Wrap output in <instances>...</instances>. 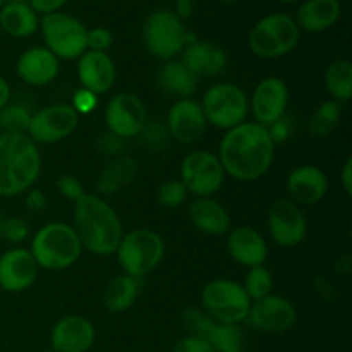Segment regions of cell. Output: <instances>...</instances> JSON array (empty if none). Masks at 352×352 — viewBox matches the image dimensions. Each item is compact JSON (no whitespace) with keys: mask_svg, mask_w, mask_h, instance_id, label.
Returning a JSON list of instances; mask_svg holds the SVG:
<instances>
[{"mask_svg":"<svg viewBox=\"0 0 352 352\" xmlns=\"http://www.w3.org/2000/svg\"><path fill=\"white\" fill-rule=\"evenodd\" d=\"M217 157L226 175L241 182H253L270 170L275 143L268 127L258 122H243L223 134Z\"/></svg>","mask_w":352,"mask_h":352,"instance_id":"cell-1","label":"cell"},{"mask_svg":"<svg viewBox=\"0 0 352 352\" xmlns=\"http://www.w3.org/2000/svg\"><path fill=\"white\" fill-rule=\"evenodd\" d=\"M72 229L82 250L98 256L116 253L124 236L117 212L98 195H85L74 203Z\"/></svg>","mask_w":352,"mask_h":352,"instance_id":"cell-2","label":"cell"},{"mask_svg":"<svg viewBox=\"0 0 352 352\" xmlns=\"http://www.w3.org/2000/svg\"><path fill=\"white\" fill-rule=\"evenodd\" d=\"M41 155L28 134H0V196L12 198L33 188Z\"/></svg>","mask_w":352,"mask_h":352,"instance_id":"cell-3","label":"cell"},{"mask_svg":"<svg viewBox=\"0 0 352 352\" xmlns=\"http://www.w3.org/2000/svg\"><path fill=\"white\" fill-rule=\"evenodd\" d=\"M30 253L45 270H65L79 260L82 246L69 223L52 222L40 227L31 241Z\"/></svg>","mask_w":352,"mask_h":352,"instance_id":"cell-4","label":"cell"},{"mask_svg":"<svg viewBox=\"0 0 352 352\" xmlns=\"http://www.w3.org/2000/svg\"><path fill=\"white\" fill-rule=\"evenodd\" d=\"M301 40V30L294 17L284 12H274L261 17L250 31L248 45L256 57L280 58L291 54Z\"/></svg>","mask_w":352,"mask_h":352,"instance_id":"cell-5","label":"cell"},{"mask_svg":"<svg viewBox=\"0 0 352 352\" xmlns=\"http://www.w3.org/2000/svg\"><path fill=\"white\" fill-rule=\"evenodd\" d=\"M116 254L124 274L141 280L162 263L165 244L160 234L141 227L124 234Z\"/></svg>","mask_w":352,"mask_h":352,"instance_id":"cell-6","label":"cell"},{"mask_svg":"<svg viewBox=\"0 0 352 352\" xmlns=\"http://www.w3.org/2000/svg\"><path fill=\"white\" fill-rule=\"evenodd\" d=\"M203 311L217 323L239 325L246 322L251 308L243 285L229 278H217L208 282L201 291Z\"/></svg>","mask_w":352,"mask_h":352,"instance_id":"cell-7","label":"cell"},{"mask_svg":"<svg viewBox=\"0 0 352 352\" xmlns=\"http://www.w3.org/2000/svg\"><path fill=\"white\" fill-rule=\"evenodd\" d=\"M40 30L45 48L57 58L74 60L88 50V28L71 14H47L40 19Z\"/></svg>","mask_w":352,"mask_h":352,"instance_id":"cell-8","label":"cell"},{"mask_svg":"<svg viewBox=\"0 0 352 352\" xmlns=\"http://www.w3.org/2000/svg\"><path fill=\"white\" fill-rule=\"evenodd\" d=\"M184 21L170 9H157L143 24V43L158 60H174L186 48Z\"/></svg>","mask_w":352,"mask_h":352,"instance_id":"cell-9","label":"cell"},{"mask_svg":"<svg viewBox=\"0 0 352 352\" xmlns=\"http://www.w3.org/2000/svg\"><path fill=\"white\" fill-rule=\"evenodd\" d=\"M201 110L205 113L206 124L229 131L244 122L250 112V98L243 88L232 82L213 85L203 95Z\"/></svg>","mask_w":352,"mask_h":352,"instance_id":"cell-10","label":"cell"},{"mask_svg":"<svg viewBox=\"0 0 352 352\" xmlns=\"http://www.w3.org/2000/svg\"><path fill=\"white\" fill-rule=\"evenodd\" d=\"M179 181L191 195L198 198H210L223 186L226 170L215 153L196 150L186 155L182 160Z\"/></svg>","mask_w":352,"mask_h":352,"instance_id":"cell-11","label":"cell"},{"mask_svg":"<svg viewBox=\"0 0 352 352\" xmlns=\"http://www.w3.org/2000/svg\"><path fill=\"white\" fill-rule=\"evenodd\" d=\"M79 126V116L67 103H54L31 117L28 136L36 144H54L71 136Z\"/></svg>","mask_w":352,"mask_h":352,"instance_id":"cell-12","label":"cell"},{"mask_svg":"<svg viewBox=\"0 0 352 352\" xmlns=\"http://www.w3.org/2000/svg\"><path fill=\"white\" fill-rule=\"evenodd\" d=\"M105 122L109 133L129 140L138 136L148 122L146 107L143 100L133 93H119L109 100L105 109Z\"/></svg>","mask_w":352,"mask_h":352,"instance_id":"cell-13","label":"cell"},{"mask_svg":"<svg viewBox=\"0 0 352 352\" xmlns=\"http://www.w3.org/2000/svg\"><path fill=\"white\" fill-rule=\"evenodd\" d=\"M246 322L265 333H284L298 322V311L289 299L268 294L251 302Z\"/></svg>","mask_w":352,"mask_h":352,"instance_id":"cell-14","label":"cell"},{"mask_svg":"<svg viewBox=\"0 0 352 352\" xmlns=\"http://www.w3.org/2000/svg\"><path fill=\"white\" fill-rule=\"evenodd\" d=\"M267 226L274 243L284 248L301 244L308 232V220L305 213L291 199H278L270 206Z\"/></svg>","mask_w":352,"mask_h":352,"instance_id":"cell-15","label":"cell"},{"mask_svg":"<svg viewBox=\"0 0 352 352\" xmlns=\"http://www.w3.org/2000/svg\"><path fill=\"white\" fill-rule=\"evenodd\" d=\"M289 105V88L280 78L261 79L250 100V109L258 124L270 127L285 116Z\"/></svg>","mask_w":352,"mask_h":352,"instance_id":"cell-16","label":"cell"},{"mask_svg":"<svg viewBox=\"0 0 352 352\" xmlns=\"http://www.w3.org/2000/svg\"><path fill=\"white\" fill-rule=\"evenodd\" d=\"M40 267L30 250L12 248L0 256V289L10 294L24 292L36 282Z\"/></svg>","mask_w":352,"mask_h":352,"instance_id":"cell-17","label":"cell"},{"mask_svg":"<svg viewBox=\"0 0 352 352\" xmlns=\"http://www.w3.org/2000/svg\"><path fill=\"white\" fill-rule=\"evenodd\" d=\"M206 119L201 105L192 98H181L170 107L167 113L168 134L181 143H195L201 140L206 131Z\"/></svg>","mask_w":352,"mask_h":352,"instance_id":"cell-18","label":"cell"},{"mask_svg":"<svg viewBox=\"0 0 352 352\" xmlns=\"http://www.w3.org/2000/svg\"><path fill=\"white\" fill-rule=\"evenodd\" d=\"M96 339L93 323L79 315H69L58 320L50 333V344L55 352H88Z\"/></svg>","mask_w":352,"mask_h":352,"instance_id":"cell-19","label":"cell"},{"mask_svg":"<svg viewBox=\"0 0 352 352\" xmlns=\"http://www.w3.org/2000/svg\"><path fill=\"white\" fill-rule=\"evenodd\" d=\"M285 188L292 203L298 206H313L322 201L329 192V177L320 167L301 165L291 170Z\"/></svg>","mask_w":352,"mask_h":352,"instance_id":"cell-20","label":"cell"},{"mask_svg":"<svg viewBox=\"0 0 352 352\" xmlns=\"http://www.w3.org/2000/svg\"><path fill=\"white\" fill-rule=\"evenodd\" d=\"M78 78L82 88L89 89L95 95H102L109 91L116 82V64L105 52L86 50L78 58Z\"/></svg>","mask_w":352,"mask_h":352,"instance_id":"cell-21","label":"cell"},{"mask_svg":"<svg viewBox=\"0 0 352 352\" xmlns=\"http://www.w3.org/2000/svg\"><path fill=\"white\" fill-rule=\"evenodd\" d=\"M16 72L26 85L41 88L57 78L58 58L45 47H31L19 55Z\"/></svg>","mask_w":352,"mask_h":352,"instance_id":"cell-22","label":"cell"},{"mask_svg":"<svg viewBox=\"0 0 352 352\" xmlns=\"http://www.w3.org/2000/svg\"><path fill=\"white\" fill-rule=\"evenodd\" d=\"M179 60L196 76V78H213L226 71L227 57L226 50L213 41H201L188 45L182 50Z\"/></svg>","mask_w":352,"mask_h":352,"instance_id":"cell-23","label":"cell"},{"mask_svg":"<svg viewBox=\"0 0 352 352\" xmlns=\"http://www.w3.org/2000/svg\"><path fill=\"white\" fill-rule=\"evenodd\" d=\"M227 250L232 260L243 267L253 268L265 265L268 258V244L253 227H237L229 234Z\"/></svg>","mask_w":352,"mask_h":352,"instance_id":"cell-24","label":"cell"},{"mask_svg":"<svg viewBox=\"0 0 352 352\" xmlns=\"http://www.w3.org/2000/svg\"><path fill=\"white\" fill-rule=\"evenodd\" d=\"M342 7L339 0H306L299 6L296 24L306 33H323L336 26L340 19Z\"/></svg>","mask_w":352,"mask_h":352,"instance_id":"cell-25","label":"cell"},{"mask_svg":"<svg viewBox=\"0 0 352 352\" xmlns=\"http://www.w3.org/2000/svg\"><path fill=\"white\" fill-rule=\"evenodd\" d=\"M191 223L206 236H223L230 229V215L223 205L212 198H196L189 205Z\"/></svg>","mask_w":352,"mask_h":352,"instance_id":"cell-26","label":"cell"},{"mask_svg":"<svg viewBox=\"0 0 352 352\" xmlns=\"http://www.w3.org/2000/svg\"><path fill=\"white\" fill-rule=\"evenodd\" d=\"M0 30L14 38H28L40 30V16L30 3L7 2L0 9Z\"/></svg>","mask_w":352,"mask_h":352,"instance_id":"cell-27","label":"cell"},{"mask_svg":"<svg viewBox=\"0 0 352 352\" xmlns=\"http://www.w3.org/2000/svg\"><path fill=\"white\" fill-rule=\"evenodd\" d=\"M157 81L164 91L181 98H191L199 85V78H196L181 60L164 62L157 72Z\"/></svg>","mask_w":352,"mask_h":352,"instance_id":"cell-28","label":"cell"},{"mask_svg":"<svg viewBox=\"0 0 352 352\" xmlns=\"http://www.w3.org/2000/svg\"><path fill=\"white\" fill-rule=\"evenodd\" d=\"M138 174V162L129 155H120L112 158L109 164L103 167L96 179V191L103 196H110L119 192L126 188Z\"/></svg>","mask_w":352,"mask_h":352,"instance_id":"cell-29","label":"cell"},{"mask_svg":"<svg viewBox=\"0 0 352 352\" xmlns=\"http://www.w3.org/2000/svg\"><path fill=\"white\" fill-rule=\"evenodd\" d=\"M140 294V278L129 275H117L107 284L103 292V305L112 313H124L134 305Z\"/></svg>","mask_w":352,"mask_h":352,"instance_id":"cell-30","label":"cell"},{"mask_svg":"<svg viewBox=\"0 0 352 352\" xmlns=\"http://www.w3.org/2000/svg\"><path fill=\"white\" fill-rule=\"evenodd\" d=\"M327 91L337 103L352 98V64L346 58H337L325 71Z\"/></svg>","mask_w":352,"mask_h":352,"instance_id":"cell-31","label":"cell"},{"mask_svg":"<svg viewBox=\"0 0 352 352\" xmlns=\"http://www.w3.org/2000/svg\"><path fill=\"white\" fill-rule=\"evenodd\" d=\"M206 342L213 352H244V333L239 325L217 323Z\"/></svg>","mask_w":352,"mask_h":352,"instance_id":"cell-32","label":"cell"},{"mask_svg":"<svg viewBox=\"0 0 352 352\" xmlns=\"http://www.w3.org/2000/svg\"><path fill=\"white\" fill-rule=\"evenodd\" d=\"M340 120V103L336 100H327L320 103L318 109L309 120V131L316 138H327L337 127Z\"/></svg>","mask_w":352,"mask_h":352,"instance_id":"cell-33","label":"cell"},{"mask_svg":"<svg viewBox=\"0 0 352 352\" xmlns=\"http://www.w3.org/2000/svg\"><path fill=\"white\" fill-rule=\"evenodd\" d=\"M33 113L21 103H7L0 110V129L6 134H26Z\"/></svg>","mask_w":352,"mask_h":352,"instance_id":"cell-34","label":"cell"},{"mask_svg":"<svg viewBox=\"0 0 352 352\" xmlns=\"http://www.w3.org/2000/svg\"><path fill=\"white\" fill-rule=\"evenodd\" d=\"M243 287H244V291H246L248 298L251 299V302L258 301V299L272 294L274 278H272L270 270H268L265 265H261V267L250 268L246 278H244Z\"/></svg>","mask_w":352,"mask_h":352,"instance_id":"cell-35","label":"cell"},{"mask_svg":"<svg viewBox=\"0 0 352 352\" xmlns=\"http://www.w3.org/2000/svg\"><path fill=\"white\" fill-rule=\"evenodd\" d=\"M182 323H184L186 330H188L189 337H196V339L206 340L215 329L217 322H213L203 309L199 308H188L182 313Z\"/></svg>","mask_w":352,"mask_h":352,"instance_id":"cell-36","label":"cell"},{"mask_svg":"<svg viewBox=\"0 0 352 352\" xmlns=\"http://www.w3.org/2000/svg\"><path fill=\"white\" fill-rule=\"evenodd\" d=\"M138 136H140L141 143L144 146H148L153 151L165 150L168 146V141H170V134H168L165 124L157 122V120L144 124V127L141 129V133Z\"/></svg>","mask_w":352,"mask_h":352,"instance_id":"cell-37","label":"cell"},{"mask_svg":"<svg viewBox=\"0 0 352 352\" xmlns=\"http://www.w3.org/2000/svg\"><path fill=\"white\" fill-rule=\"evenodd\" d=\"M158 203L165 208H179L181 205H184L186 199H188V189L184 188L181 181L177 179H172V181L164 182V184L158 188L157 192Z\"/></svg>","mask_w":352,"mask_h":352,"instance_id":"cell-38","label":"cell"},{"mask_svg":"<svg viewBox=\"0 0 352 352\" xmlns=\"http://www.w3.org/2000/svg\"><path fill=\"white\" fill-rule=\"evenodd\" d=\"M30 236V226L19 217H7L0 226V237L10 244H21Z\"/></svg>","mask_w":352,"mask_h":352,"instance_id":"cell-39","label":"cell"},{"mask_svg":"<svg viewBox=\"0 0 352 352\" xmlns=\"http://www.w3.org/2000/svg\"><path fill=\"white\" fill-rule=\"evenodd\" d=\"M55 186H57L58 195L64 196L65 199H69V201H72V203L79 201V199L86 195L85 186L81 184V181L71 174L60 175V177L57 179V184Z\"/></svg>","mask_w":352,"mask_h":352,"instance_id":"cell-40","label":"cell"},{"mask_svg":"<svg viewBox=\"0 0 352 352\" xmlns=\"http://www.w3.org/2000/svg\"><path fill=\"white\" fill-rule=\"evenodd\" d=\"M113 36L107 28L96 26L88 30V50L91 52H109L112 47Z\"/></svg>","mask_w":352,"mask_h":352,"instance_id":"cell-41","label":"cell"},{"mask_svg":"<svg viewBox=\"0 0 352 352\" xmlns=\"http://www.w3.org/2000/svg\"><path fill=\"white\" fill-rule=\"evenodd\" d=\"M72 109L78 112V116H86V113H91L93 110L98 107V95L91 93L89 89H78L72 96Z\"/></svg>","mask_w":352,"mask_h":352,"instance_id":"cell-42","label":"cell"},{"mask_svg":"<svg viewBox=\"0 0 352 352\" xmlns=\"http://www.w3.org/2000/svg\"><path fill=\"white\" fill-rule=\"evenodd\" d=\"M100 153L109 155V157H120L124 155V148H126V140L116 136L112 133H105L98 138V143H96Z\"/></svg>","mask_w":352,"mask_h":352,"instance_id":"cell-43","label":"cell"},{"mask_svg":"<svg viewBox=\"0 0 352 352\" xmlns=\"http://www.w3.org/2000/svg\"><path fill=\"white\" fill-rule=\"evenodd\" d=\"M170 352H213L210 344L206 340L196 339V337H182L181 340L175 342Z\"/></svg>","mask_w":352,"mask_h":352,"instance_id":"cell-44","label":"cell"},{"mask_svg":"<svg viewBox=\"0 0 352 352\" xmlns=\"http://www.w3.org/2000/svg\"><path fill=\"white\" fill-rule=\"evenodd\" d=\"M268 133H270L272 141H274L275 144L289 140V136H291V133H292L291 119L284 116L282 119H278L277 122H274L270 127H268Z\"/></svg>","mask_w":352,"mask_h":352,"instance_id":"cell-45","label":"cell"},{"mask_svg":"<svg viewBox=\"0 0 352 352\" xmlns=\"http://www.w3.org/2000/svg\"><path fill=\"white\" fill-rule=\"evenodd\" d=\"M24 203H26V208L33 213H40L47 208V195L40 189H28L26 196H24Z\"/></svg>","mask_w":352,"mask_h":352,"instance_id":"cell-46","label":"cell"},{"mask_svg":"<svg viewBox=\"0 0 352 352\" xmlns=\"http://www.w3.org/2000/svg\"><path fill=\"white\" fill-rule=\"evenodd\" d=\"M67 2L69 0H30V6L33 7V10L38 16L40 14L41 16H47V14L58 12Z\"/></svg>","mask_w":352,"mask_h":352,"instance_id":"cell-47","label":"cell"},{"mask_svg":"<svg viewBox=\"0 0 352 352\" xmlns=\"http://www.w3.org/2000/svg\"><path fill=\"white\" fill-rule=\"evenodd\" d=\"M340 181H342V188L347 196H352V158H346L340 170Z\"/></svg>","mask_w":352,"mask_h":352,"instance_id":"cell-48","label":"cell"},{"mask_svg":"<svg viewBox=\"0 0 352 352\" xmlns=\"http://www.w3.org/2000/svg\"><path fill=\"white\" fill-rule=\"evenodd\" d=\"M192 10H195V2H192V0H175L174 14L181 21H184V19H188V17H191Z\"/></svg>","mask_w":352,"mask_h":352,"instance_id":"cell-49","label":"cell"},{"mask_svg":"<svg viewBox=\"0 0 352 352\" xmlns=\"http://www.w3.org/2000/svg\"><path fill=\"white\" fill-rule=\"evenodd\" d=\"M7 103H10V86L9 82L0 76V110H2Z\"/></svg>","mask_w":352,"mask_h":352,"instance_id":"cell-50","label":"cell"},{"mask_svg":"<svg viewBox=\"0 0 352 352\" xmlns=\"http://www.w3.org/2000/svg\"><path fill=\"white\" fill-rule=\"evenodd\" d=\"M222 3H226V6H232V3H236L237 0H220Z\"/></svg>","mask_w":352,"mask_h":352,"instance_id":"cell-51","label":"cell"},{"mask_svg":"<svg viewBox=\"0 0 352 352\" xmlns=\"http://www.w3.org/2000/svg\"><path fill=\"white\" fill-rule=\"evenodd\" d=\"M277 2H282V3H294V2H298V0H277Z\"/></svg>","mask_w":352,"mask_h":352,"instance_id":"cell-52","label":"cell"},{"mask_svg":"<svg viewBox=\"0 0 352 352\" xmlns=\"http://www.w3.org/2000/svg\"><path fill=\"white\" fill-rule=\"evenodd\" d=\"M7 2H23V3H30V0H7Z\"/></svg>","mask_w":352,"mask_h":352,"instance_id":"cell-53","label":"cell"},{"mask_svg":"<svg viewBox=\"0 0 352 352\" xmlns=\"http://www.w3.org/2000/svg\"><path fill=\"white\" fill-rule=\"evenodd\" d=\"M3 3H6V0H0V9H2V7H3Z\"/></svg>","mask_w":352,"mask_h":352,"instance_id":"cell-54","label":"cell"},{"mask_svg":"<svg viewBox=\"0 0 352 352\" xmlns=\"http://www.w3.org/2000/svg\"><path fill=\"white\" fill-rule=\"evenodd\" d=\"M2 220H3V217H2V215H0V226H2Z\"/></svg>","mask_w":352,"mask_h":352,"instance_id":"cell-55","label":"cell"},{"mask_svg":"<svg viewBox=\"0 0 352 352\" xmlns=\"http://www.w3.org/2000/svg\"><path fill=\"white\" fill-rule=\"evenodd\" d=\"M43 352H55L54 349H47V351H43Z\"/></svg>","mask_w":352,"mask_h":352,"instance_id":"cell-56","label":"cell"},{"mask_svg":"<svg viewBox=\"0 0 352 352\" xmlns=\"http://www.w3.org/2000/svg\"><path fill=\"white\" fill-rule=\"evenodd\" d=\"M0 31H2V30H0Z\"/></svg>","mask_w":352,"mask_h":352,"instance_id":"cell-57","label":"cell"}]
</instances>
